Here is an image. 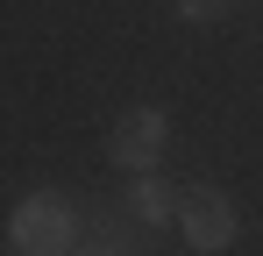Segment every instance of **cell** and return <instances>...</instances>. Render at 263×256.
I'll return each mask as SVG.
<instances>
[{
    "label": "cell",
    "instance_id": "obj_1",
    "mask_svg": "<svg viewBox=\"0 0 263 256\" xmlns=\"http://www.w3.org/2000/svg\"><path fill=\"white\" fill-rule=\"evenodd\" d=\"M178 228H185V242H192L199 256H220V249H235L242 213L228 207L214 185H185V192H178Z\"/></svg>",
    "mask_w": 263,
    "mask_h": 256
},
{
    "label": "cell",
    "instance_id": "obj_2",
    "mask_svg": "<svg viewBox=\"0 0 263 256\" xmlns=\"http://www.w3.org/2000/svg\"><path fill=\"white\" fill-rule=\"evenodd\" d=\"M7 242H14V256H64L71 249V207L50 199V192L22 199L14 221H7Z\"/></svg>",
    "mask_w": 263,
    "mask_h": 256
},
{
    "label": "cell",
    "instance_id": "obj_3",
    "mask_svg": "<svg viewBox=\"0 0 263 256\" xmlns=\"http://www.w3.org/2000/svg\"><path fill=\"white\" fill-rule=\"evenodd\" d=\"M171 142V121H164V107H128V114H114V128H107V157L121 171H142L157 164V150Z\"/></svg>",
    "mask_w": 263,
    "mask_h": 256
},
{
    "label": "cell",
    "instance_id": "obj_4",
    "mask_svg": "<svg viewBox=\"0 0 263 256\" xmlns=\"http://www.w3.org/2000/svg\"><path fill=\"white\" fill-rule=\"evenodd\" d=\"M135 213L164 228V221H171V213H178V192H171V185H164V178H149V171H142V178H135Z\"/></svg>",
    "mask_w": 263,
    "mask_h": 256
},
{
    "label": "cell",
    "instance_id": "obj_5",
    "mask_svg": "<svg viewBox=\"0 0 263 256\" xmlns=\"http://www.w3.org/2000/svg\"><path fill=\"white\" fill-rule=\"evenodd\" d=\"M228 7H235V0H178V14H185L192 29H206V22H220Z\"/></svg>",
    "mask_w": 263,
    "mask_h": 256
}]
</instances>
